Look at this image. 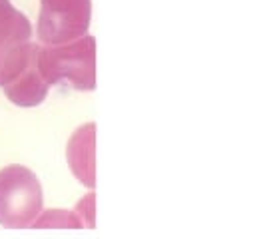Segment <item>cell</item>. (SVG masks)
Segmentation results:
<instances>
[{
  "mask_svg": "<svg viewBox=\"0 0 255 239\" xmlns=\"http://www.w3.org/2000/svg\"><path fill=\"white\" fill-rule=\"evenodd\" d=\"M36 66L50 86L68 82L80 92H90L96 88V38L84 34L70 42L44 44L38 48Z\"/></svg>",
  "mask_w": 255,
  "mask_h": 239,
  "instance_id": "obj_1",
  "label": "cell"
},
{
  "mask_svg": "<svg viewBox=\"0 0 255 239\" xmlns=\"http://www.w3.org/2000/svg\"><path fill=\"white\" fill-rule=\"evenodd\" d=\"M42 205V185L30 167L10 163L0 169V225L8 229L30 227Z\"/></svg>",
  "mask_w": 255,
  "mask_h": 239,
  "instance_id": "obj_2",
  "label": "cell"
},
{
  "mask_svg": "<svg viewBox=\"0 0 255 239\" xmlns=\"http://www.w3.org/2000/svg\"><path fill=\"white\" fill-rule=\"evenodd\" d=\"M92 0H40L36 36L40 44H62L88 34Z\"/></svg>",
  "mask_w": 255,
  "mask_h": 239,
  "instance_id": "obj_3",
  "label": "cell"
},
{
  "mask_svg": "<svg viewBox=\"0 0 255 239\" xmlns=\"http://www.w3.org/2000/svg\"><path fill=\"white\" fill-rule=\"evenodd\" d=\"M66 161L74 177L94 189L96 185V123L88 121L76 127L66 143Z\"/></svg>",
  "mask_w": 255,
  "mask_h": 239,
  "instance_id": "obj_4",
  "label": "cell"
},
{
  "mask_svg": "<svg viewBox=\"0 0 255 239\" xmlns=\"http://www.w3.org/2000/svg\"><path fill=\"white\" fill-rule=\"evenodd\" d=\"M2 90H4V96L14 106L34 108V106H38V104L44 102V98L48 96L50 84L42 78V74H40V70H38L36 62H34L20 76H16L12 82L4 84Z\"/></svg>",
  "mask_w": 255,
  "mask_h": 239,
  "instance_id": "obj_5",
  "label": "cell"
},
{
  "mask_svg": "<svg viewBox=\"0 0 255 239\" xmlns=\"http://www.w3.org/2000/svg\"><path fill=\"white\" fill-rule=\"evenodd\" d=\"M40 44L26 40L0 48V88L20 76L30 64L36 62Z\"/></svg>",
  "mask_w": 255,
  "mask_h": 239,
  "instance_id": "obj_6",
  "label": "cell"
},
{
  "mask_svg": "<svg viewBox=\"0 0 255 239\" xmlns=\"http://www.w3.org/2000/svg\"><path fill=\"white\" fill-rule=\"evenodd\" d=\"M32 38V24L10 0H0V48Z\"/></svg>",
  "mask_w": 255,
  "mask_h": 239,
  "instance_id": "obj_7",
  "label": "cell"
},
{
  "mask_svg": "<svg viewBox=\"0 0 255 239\" xmlns=\"http://www.w3.org/2000/svg\"><path fill=\"white\" fill-rule=\"evenodd\" d=\"M30 227L36 229H44V227H52V229H80L84 227L82 219L76 215V211H66V209H42L36 219L32 221Z\"/></svg>",
  "mask_w": 255,
  "mask_h": 239,
  "instance_id": "obj_8",
  "label": "cell"
},
{
  "mask_svg": "<svg viewBox=\"0 0 255 239\" xmlns=\"http://www.w3.org/2000/svg\"><path fill=\"white\" fill-rule=\"evenodd\" d=\"M76 215L82 219L84 227H94L96 225V193L90 189L82 199H78L76 207H74Z\"/></svg>",
  "mask_w": 255,
  "mask_h": 239,
  "instance_id": "obj_9",
  "label": "cell"
}]
</instances>
